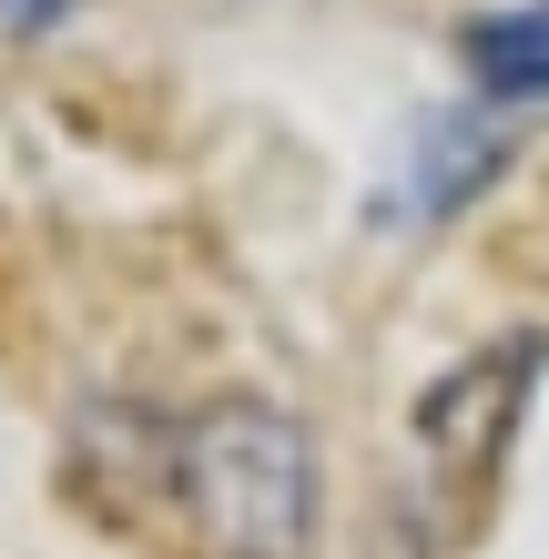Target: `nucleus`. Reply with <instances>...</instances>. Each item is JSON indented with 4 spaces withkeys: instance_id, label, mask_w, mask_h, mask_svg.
<instances>
[{
    "instance_id": "f257e3e1",
    "label": "nucleus",
    "mask_w": 549,
    "mask_h": 559,
    "mask_svg": "<svg viewBox=\"0 0 549 559\" xmlns=\"http://www.w3.org/2000/svg\"><path fill=\"white\" fill-rule=\"evenodd\" d=\"M183 509L224 559H306L315 539V457L275 407H214L183 438Z\"/></svg>"
},
{
    "instance_id": "f03ea898",
    "label": "nucleus",
    "mask_w": 549,
    "mask_h": 559,
    "mask_svg": "<svg viewBox=\"0 0 549 559\" xmlns=\"http://www.w3.org/2000/svg\"><path fill=\"white\" fill-rule=\"evenodd\" d=\"M468 82L499 103H549V0L468 21Z\"/></svg>"
},
{
    "instance_id": "7ed1b4c3",
    "label": "nucleus",
    "mask_w": 549,
    "mask_h": 559,
    "mask_svg": "<svg viewBox=\"0 0 549 559\" xmlns=\"http://www.w3.org/2000/svg\"><path fill=\"white\" fill-rule=\"evenodd\" d=\"M41 21H61V0H0V31H41Z\"/></svg>"
}]
</instances>
